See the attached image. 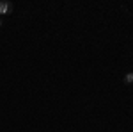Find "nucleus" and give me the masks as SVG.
<instances>
[{"mask_svg": "<svg viewBox=\"0 0 133 132\" xmlns=\"http://www.w3.org/2000/svg\"><path fill=\"white\" fill-rule=\"evenodd\" d=\"M12 11H14L12 2H9V0H2L0 2V14H11Z\"/></svg>", "mask_w": 133, "mask_h": 132, "instance_id": "f257e3e1", "label": "nucleus"}, {"mask_svg": "<svg viewBox=\"0 0 133 132\" xmlns=\"http://www.w3.org/2000/svg\"><path fill=\"white\" fill-rule=\"evenodd\" d=\"M123 81H124V84H126V86H131V84H133V71H130V73H126Z\"/></svg>", "mask_w": 133, "mask_h": 132, "instance_id": "f03ea898", "label": "nucleus"}, {"mask_svg": "<svg viewBox=\"0 0 133 132\" xmlns=\"http://www.w3.org/2000/svg\"><path fill=\"white\" fill-rule=\"evenodd\" d=\"M0 27H2V18H0Z\"/></svg>", "mask_w": 133, "mask_h": 132, "instance_id": "7ed1b4c3", "label": "nucleus"}]
</instances>
